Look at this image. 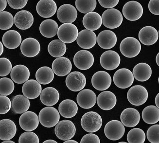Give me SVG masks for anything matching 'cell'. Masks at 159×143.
I'll use <instances>...</instances> for the list:
<instances>
[{"label": "cell", "mask_w": 159, "mask_h": 143, "mask_svg": "<svg viewBox=\"0 0 159 143\" xmlns=\"http://www.w3.org/2000/svg\"><path fill=\"white\" fill-rule=\"evenodd\" d=\"M102 123L101 116L97 112H87L81 119V125L83 130L90 133L98 131L102 127Z\"/></svg>", "instance_id": "cell-1"}, {"label": "cell", "mask_w": 159, "mask_h": 143, "mask_svg": "<svg viewBox=\"0 0 159 143\" xmlns=\"http://www.w3.org/2000/svg\"><path fill=\"white\" fill-rule=\"evenodd\" d=\"M39 118L43 126L48 128L54 127L60 121V112L55 108L47 107L40 111Z\"/></svg>", "instance_id": "cell-2"}, {"label": "cell", "mask_w": 159, "mask_h": 143, "mask_svg": "<svg viewBox=\"0 0 159 143\" xmlns=\"http://www.w3.org/2000/svg\"><path fill=\"white\" fill-rule=\"evenodd\" d=\"M120 50L123 55L132 58L138 56L141 50V45L139 40L134 37H127L121 41Z\"/></svg>", "instance_id": "cell-3"}, {"label": "cell", "mask_w": 159, "mask_h": 143, "mask_svg": "<svg viewBox=\"0 0 159 143\" xmlns=\"http://www.w3.org/2000/svg\"><path fill=\"white\" fill-rule=\"evenodd\" d=\"M55 133L58 139L63 141H67L74 137L76 133L75 124L68 120L58 122L55 128Z\"/></svg>", "instance_id": "cell-4"}, {"label": "cell", "mask_w": 159, "mask_h": 143, "mask_svg": "<svg viewBox=\"0 0 159 143\" xmlns=\"http://www.w3.org/2000/svg\"><path fill=\"white\" fill-rule=\"evenodd\" d=\"M102 19L104 25L109 29H116L119 27L123 20L121 12L115 8L105 10L102 14Z\"/></svg>", "instance_id": "cell-5"}, {"label": "cell", "mask_w": 159, "mask_h": 143, "mask_svg": "<svg viewBox=\"0 0 159 143\" xmlns=\"http://www.w3.org/2000/svg\"><path fill=\"white\" fill-rule=\"evenodd\" d=\"M79 32L76 26L71 23L63 24L57 32L58 38L64 44H71L77 39Z\"/></svg>", "instance_id": "cell-6"}, {"label": "cell", "mask_w": 159, "mask_h": 143, "mask_svg": "<svg viewBox=\"0 0 159 143\" xmlns=\"http://www.w3.org/2000/svg\"><path fill=\"white\" fill-rule=\"evenodd\" d=\"M148 94L147 90L141 85H135L129 89L127 94L129 102L134 106H141L146 103Z\"/></svg>", "instance_id": "cell-7"}, {"label": "cell", "mask_w": 159, "mask_h": 143, "mask_svg": "<svg viewBox=\"0 0 159 143\" xmlns=\"http://www.w3.org/2000/svg\"><path fill=\"white\" fill-rule=\"evenodd\" d=\"M125 132L124 125L122 122L112 120L106 125L104 133L109 139L113 141L119 140L123 136Z\"/></svg>", "instance_id": "cell-8"}, {"label": "cell", "mask_w": 159, "mask_h": 143, "mask_svg": "<svg viewBox=\"0 0 159 143\" xmlns=\"http://www.w3.org/2000/svg\"><path fill=\"white\" fill-rule=\"evenodd\" d=\"M66 85L69 89L73 92L82 91L86 85L85 76L80 72H73L70 73L66 78Z\"/></svg>", "instance_id": "cell-9"}, {"label": "cell", "mask_w": 159, "mask_h": 143, "mask_svg": "<svg viewBox=\"0 0 159 143\" xmlns=\"http://www.w3.org/2000/svg\"><path fill=\"white\" fill-rule=\"evenodd\" d=\"M134 79L133 73L126 68L118 70L113 76L114 84L120 89H127L130 87L134 83Z\"/></svg>", "instance_id": "cell-10"}, {"label": "cell", "mask_w": 159, "mask_h": 143, "mask_svg": "<svg viewBox=\"0 0 159 143\" xmlns=\"http://www.w3.org/2000/svg\"><path fill=\"white\" fill-rule=\"evenodd\" d=\"M94 62L93 55L86 50L79 51L74 56V64L81 70L89 69L93 65Z\"/></svg>", "instance_id": "cell-11"}, {"label": "cell", "mask_w": 159, "mask_h": 143, "mask_svg": "<svg viewBox=\"0 0 159 143\" xmlns=\"http://www.w3.org/2000/svg\"><path fill=\"white\" fill-rule=\"evenodd\" d=\"M124 16L128 20L135 21L141 18L143 15V7L138 2L129 1L123 8Z\"/></svg>", "instance_id": "cell-12"}, {"label": "cell", "mask_w": 159, "mask_h": 143, "mask_svg": "<svg viewBox=\"0 0 159 143\" xmlns=\"http://www.w3.org/2000/svg\"><path fill=\"white\" fill-rule=\"evenodd\" d=\"M121 62L120 56L112 50L103 53L100 58V62L103 68L107 70H113L119 66Z\"/></svg>", "instance_id": "cell-13"}, {"label": "cell", "mask_w": 159, "mask_h": 143, "mask_svg": "<svg viewBox=\"0 0 159 143\" xmlns=\"http://www.w3.org/2000/svg\"><path fill=\"white\" fill-rule=\"evenodd\" d=\"M39 116L31 111L24 113L19 118L20 127L26 131H32L36 130L39 125Z\"/></svg>", "instance_id": "cell-14"}, {"label": "cell", "mask_w": 159, "mask_h": 143, "mask_svg": "<svg viewBox=\"0 0 159 143\" xmlns=\"http://www.w3.org/2000/svg\"><path fill=\"white\" fill-rule=\"evenodd\" d=\"M92 84L94 89L98 91H105L110 88L111 78L109 73L100 71L95 73L92 78Z\"/></svg>", "instance_id": "cell-15"}, {"label": "cell", "mask_w": 159, "mask_h": 143, "mask_svg": "<svg viewBox=\"0 0 159 143\" xmlns=\"http://www.w3.org/2000/svg\"><path fill=\"white\" fill-rule=\"evenodd\" d=\"M57 17L63 24L74 22L77 17V11L75 7L69 4L62 5L57 11Z\"/></svg>", "instance_id": "cell-16"}, {"label": "cell", "mask_w": 159, "mask_h": 143, "mask_svg": "<svg viewBox=\"0 0 159 143\" xmlns=\"http://www.w3.org/2000/svg\"><path fill=\"white\" fill-rule=\"evenodd\" d=\"M76 101L81 108L89 109L93 107L96 104L97 95L91 90H82L77 95Z\"/></svg>", "instance_id": "cell-17"}, {"label": "cell", "mask_w": 159, "mask_h": 143, "mask_svg": "<svg viewBox=\"0 0 159 143\" xmlns=\"http://www.w3.org/2000/svg\"><path fill=\"white\" fill-rule=\"evenodd\" d=\"M98 38L94 32L84 29L79 33L76 39L77 44L84 49H90L95 46Z\"/></svg>", "instance_id": "cell-18"}, {"label": "cell", "mask_w": 159, "mask_h": 143, "mask_svg": "<svg viewBox=\"0 0 159 143\" xmlns=\"http://www.w3.org/2000/svg\"><path fill=\"white\" fill-rule=\"evenodd\" d=\"M20 51L21 53L26 57H35L40 52V44L36 39L28 38L21 43Z\"/></svg>", "instance_id": "cell-19"}, {"label": "cell", "mask_w": 159, "mask_h": 143, "mask_svg": "<svg viewBox=\"0 0 159 143\" xmlns=\"http://www.w3.org/2000/svg\"><path fill=\"white\" fill-rule=\"evenodd\" d=\"M139 40L143 44L150 46L154 44L159 38V33L156 28L151 26H147L140 30Z\"/></svg>", "instance_id": "cell-20"}, {"label": "cell", "mask_w": 159, "mask_h": 143, "mask_svg": "<svg viewBox=\"0 0 159 143\" xmlns=\"http://www.w3.org/2000/svg\"><path fill=\"white\" fill-rule=\"evenodd\" d=\"M121 122L125 126L133 127L139 123L141 119L140 113L136 109L132 108H125L121 113Z\"/></svg>", "instance_id": "cell-21"}, {"label": "cell", "mask_w": 159, "mask_h": 143, "mask_svg": "<svg viewBox=\"0 0 159 143\" xmlns=\"http://www.w3.org/2000/svg\"><path fill=\"white\" fill-rule=\"evenodd\" d=\"M36 10L43 18H50L56 13L57 6L53 0H40L37 3Z\"/></svg>", "instance_id": "cell-22"}, {"label": "cell", "mask_w": 159, "mask_h": 143, "mask_svg": "<svg viewBox=\"0 0 159 143\" xmlns=\"http://www.w3.org/2000/svg\"><path fill=\"white\" fill-rule=\"evenodd\" d=\"M72 64L67 58H58L55 59L52 63V70L54 74L57 76H64L71 72Z\"/></svg>", "instance_id": "cell-23"}, {"label": "cell", "mask_w": 159, "mask_h": 143, "mask_svg": "<svg viewBox=\"0 0 159 143\" xmlns=\"http://www.w3.org/2000/svg\"><path fill=\"white\" fill-rule=\"evenodd\" d=\"M34 23V17L27 10H21L17 13L14 17V24L17 28L25 30L30 28Z\"/></svg>", "instance_id": "cell-24"}, {"label": "cell", "mask_w": 159, "mask_h": 143, "mask_svg": "<svg viewBox=\"0 0 159 143\" xmlns=\"http://www.w3.org/2000/svg\"><path fill=\"white\" fill-rule=\"evenodd\" d=\"M117 39L116 34L112 31L106 30L99 34L98 43L99 46L104 49H110L116 46Z\"/></svg>", "instance_id": "cell-25"}, {"label": "cell", "mask_w": 159, "mask_h": 143, "mask_svg": "<svg viewBox=\"0 0 159 143\" xmlns=\"http://www.w3.org/2000/svg\"><path fill=\"white\" fill-rule=\"evenodd\" d=\"M0 129V139L3 141L12 139L17 132V127L14 122L8 119L1 120Z\"/></svg>", "instance_id": "cell-26"}, {"label": "cell", "mask_w": 159, "mask_h": 143, "mask_svg": "<svg viewBox=\"0 0 159 143\" xmlns=\"http://www.w3.org/2000/svg\"><path fill=\"white\" fill-rule=\"evenodd\" d=\"M97 103L100 108L104 111L111 110L116 106L117 99L116 95L110 91H104L99 95Z\"/></svg>", "instance_id": "cell-27"}, {"label": "cell", "mask_w": 159, "mask_h": 143, "mask_svg": "<svg viewBox=\"0 0 159 143\" xmlns=\"http://www.w3.org/2000/svg\"><path fill=\"white\" fill-rule=\"evenodd\" d=\"M22 92L24 95L27 99H34L41 95L42 92V86L36 80H28L23 85Z\"/></svg>", "instance_id": "cell-28"}, {"label": "cell", "mask_w": 159, "mask_h": 143, "mask_svg": "<svg viewBox=\"0 0 159 143\" xmlns=\"http://www.w3.org/2000/svg\"><path fill=\"white\" fill-rule=\"evenodd\" d=\"M83 25L84 27L88 30H97L102 25V17L95 12L89 13L83 17Z\"/></svg>", "instance_id": "cell-29"}, {"label": "cell", "mask_w": 159, "mask_h": 143, "mask_svg": "<svg viewBox=\"0 0 159 143\" xmlns=\"http://www.w3.org/2000/svg\"><path fill=\"white\" fill-rule=\"evenodd\" d=\"M60 93L53 87L44 89L40 95L41 102L48 107H52L58 102L60 100Z\"/></svg>", "instance_id": "cell-30"}, {"label": "cell", "mask_w": 159, "mask_h": 143, "mask_svg": "<svg viewBox=\"0 0 159 143\" xmlns=\"http://www.w3.org/2000/svg\"><path fill=\"white\" fill-rule=\"evenodd\" d=\"M21 35L16 30H9L2 36V43L5 47L9 49L18 48L21 43Z\"/></svg>", "instance_id": "cell-31"}, {"label": "cell", "mask_w": 159, "mask_h": 143, "mask_svg": "<svg viewBox=\"0 0 159 143\" xmlns=\"http://www.w3.org/2000/svg\"><path fill=\"white\" fill-rule=\"evenodd\" d=\"M30 71L26 66L17 65L13 68L10 76L13 82L17 84H23L28 81L30 77Z\"/></svg>", "instance_id": "cell-32"}, {"label": "cell", "mask_w": 159, "mask_h": 143, "mask_svg": "<svg viewBox=\"0 0 159 143\" xmlns=\"http://www.w3.org/2000/svg\"><path fill=\"white\" fill-rule=\"evenodd\" d=\"M58 111L63 118H71L76 115L78 112V107L74 101L65 99L60 103Z\"/></svg>", "instance_id": "cell-33"}, {"label": "cell", "mask_w": 159, "mask_h": 143, "mask_svg": "<svg viewBox=\"0 0 159 143\" xmlns=\"http://www.w3.org/2000/svg\"><path fill=\"white\" fill-rule=\"evenodd\" d=\"M134 77L139 81H146L149 80L152 75V69L146 63H140L134 66L133 69Z\"/></svg>", "instance_id": "cell-34"}, {"label": "cell", "mask_w": 159, "mask_h": 143, "mask_svg": "<svg viewBox=\"0 0 159 143\" xmlns=\"http://www.w3.org/2000/svg\"><path fill=\"white\" fill-rule=\"evenodd\" d=\"M58 25L57 22L52 19H47L43 21L39 26V31L44 37L52 38L57 34Z\"/></svg>", "instance_id": "cell-35"}, {"label": "cell", "mask_w": 159, "mask_h": 143, "mask_svg": "<svg viewBox=\"0 0 159 143\" xmlns=\"http://www.w3.org/2000/svg\"><path fill=\"white\" fill-rule=\"evenodd\" d=\"M30 103L28 99L24 95H17L12 100V111L14 113L20 114L28 111Z\"/></svg>", "instance_id": "cell-36"}, {"label": "cell", "mask_w": 159, "mask_h": 143, "mask_svg": "<svg viewBox=\"0 0 159 143\" xmlns=\"http://www.w3.org/2000/svg\"><path fill=\"white\" fill-rule=\"evenodd\" d=\"M142 116L147 124H156L159 121V108L154 105L147 106L143 111Z\"/></svg>", "instance_id": "cell-37"}, {"label": "cell", "mask_w": 159, "mask_h": 143, "mask_svg": "<svg viewBox=\"0 0 159 143\" xmlns=\"http://www.w3.org/2000/svg\"><path fill=\"white\" fill-rule=\"evenodd\" d=\"M36 78L40 84L47 85L54 80V72L50 67L47 66L41 67L36 72Z\"/></svg>", "instance_id": "cell-38"}, {"label": "cell", "mask_w": 159, "mask_h": 143, "mask_svg": "<svg viewBox=\"0 0 159 143\" xmlns=\"http://www.w3.org/2000/svg\"><path fill=\"white\" fill-rule=\"evenodd\" d=\"M67 47L64 43L60 39L52 40L48 46V51L54 58L62 57L66 52Z\"/></svg>", "instance_id": "cell-39"}, {"label": "cell", "mask_w": 159, "mask_h": 143, "mask_svg": "<svg viewBox=\"0 0 159 143\" xmlns=\"http://www.w3.org/2000/svg\"><path fill=\"white\" fill-rule=\"evenodd\" d=\"M96 0H76L75 6L80 12L87 14L94 11L97 7Z\"/></svg>", "instance_id": "cell-40"}, {"label": "cell", "mask_w": 159, "mask_h": 143, "mask_svg": "<svg viewBox=\"0 0 159 143\" xmlns=\"http://www.w3.org/2000/svg\"><path fill=\"white\" fill-rule=\"evenodd\" d=\"M146 137L145 132L142 129L134 128L128 133L127 140L129 143H143Z\"/></svg>", "instance_id": "cell-41"}, {"label": "cell", "mask_w": 159, "mask_h": 143, "mask_svg": "<svg viewBox=\"0 0 159 143\" xmlns=\"http://www.w3.org/2000/svg\"><path fill=\"white\" fill-rule=\"evenodd\" d=\"M0 29L7 30L12 27L14 23V18L11 14L7 11L0 13Z\"/></svg>", "instance_id": "cell-42"}, {"label": "cell", "mask_w": 159, "mask_h": 143, "mask_svg": "<svg viewBox=\"0 0 159 143\" xmlns=\"http://www.w3.org/2000/svg\"><path fill=\"white\" fill-rule=\"evenodd\" d=\"M0 85L1 95L7 96L10 95L14 90L13 81L7 77H2L0 79Z\"/></svg>", "instance_id": "cell-43"}, {"label": "cell", "mask_w": 159, "mask_h": 143, "mask_svg": "<svg viewBox=\"0 0 159 143\" xmlns=\"http://www.w3.org/2000/svg\"><path fill=\"white\" fill-rule=\"evenodd\" d=\"M0 76L1 77L6 76L11 72L12 65L9 59L6 58H0Z\"/></svg>", "instance_id": "cell-44"}, {"label": "cell", "mask_w": 159, "mask_h": 143, "mask_svg": "<svg viewBox=\"0 0 159 143\" xmlns=\"http://www.w3.org/2000/svg\"><path fill=\"white\" fill-rule=\"evenodd\" d=\"M147 138L151 143H159V125H154L148 129Z\"/></svg>", "instance_id": "cell-45"}, {"label": "cell", "mask_w": 159, "mask_h": 143, "mask_svg": "<svg viewBox=\"0 0 159 143\" xmlns=\"http://www.w3.org/2000/svg\"><path fill=\"white\" fill-rule=\"evenodd\" d=\"M38 135L32 131H27L21 134L19 139V143H39Z\"/></svg>", "instance_id": "cell-46"}, {"label": "cell", "mask_w": 159, "mask_h": 143, "mask_svg": "<svg viewBox=\"0 0 159 143\" xmlns=\"http://www.w3.org/2000/svg\"><path fill=\"white\" fill-rule=\"evenodd\" d=\"M0 114H4L8 113L12 108V102L8 97L4 95L0 96Z\"/></svg>", "instance_id": "cell-47"}, {"label": "cell", "mask_w": 159, "mask_h": 143, "mask_svg": "<svg viewBox=\"0 0 159 143\" xmlns=\"http://www.w3.org/2000/svg\"><path fill=\"white\" fill-rule=\"evenodd\" d=\"M80 143H100V140L96 134L89 133L82 137Z\"/></svg>", "instance_id": "cell-48"}, {"label": "cell", "mask_w": 159, "mask_h": 143, "mask_svg": "<svg viewBox=\"0 0 159 143\" xmlns=\"http://www.w3.org/2000/svg\"><path fill=\"white\" fill-rule=\"evenodd\" d=\"M27 2V0H8L7 3L11 8L18 10L25 7Z\"/></svg>", "instance_id": "cell-49"}, {"label": "cell", "mask_w": 159, "mask_h": 143, "mask_svg": "<svg viewBox=\"0 0 159 143\" xmlns=\"http://www.w3.org/2000/svg\"><path fill=\"white\" fill-rule=\"evenodd\" d=\"M148 9L150 12L159 15V0H151L148 3Z\"/></svg>", "instance_id": "cell-50"}, {"label": "cell", "mask_w": 159, "mask_h": 143, "mask_svg": "<svg viewBox=\"0 0 159 143\" xmlns=\"http://www.w3.org/2000/svg\"><path fill=\"white\" fill-rule=\"evenodd\" d=\"M100 5L102 7L108 9H111L116 6L119 2V0H99Z\"/></svg>", "instance_id": "cell-51"}, {"label": "cell", "mask_w": 159, "mask_h": 143, "mask_svg": "<svg viewBox=\"0 0 159 143\" xmlns=\"http://www.w3.org/2000/svg\"><path fill=\"white\" fill-rule=\"evenodd\" d=\"M7 3V0H1L0 1V11H1V12H3V10L6 9Z\"/></svg>", "instance_id": "cell-52"}, {"label": "cell", "mask_w": 159, "mask_h": 143, "mask_svg": "<svg viewBox=\"0 0 159 143\" xmlns=\"http://www.w3.org/2000/svg\"><path fill=\"white\" fill-rule=\"evenodd\" d=\"M155 104H156V106L159 108V93L156 95L155 97Z\"/></svg>", "instance_id": "cell-53"}, {"label": "cell", "mask_w": 159, "mask_h": 143, "mask_svg": "<svg viewBox=\"0 0 159 143\" xmlns=\"http://www.w3.org/2000/svg\"><path fill=\"white\" fill-rule=\"evenodd\" d=\"M3 45L2 44V43L1 42H0V55L1 56L2 55V53L3 52Z\"/></svg>", "instance_id": "cell-54"}, {"label": "cell", "mask_w": 159, "mask_h": 143, "mask_svg": "<svg viewBox=\"0 0 159 143\" xmlns=\"http://www.w3.org/2000/svg\"><path fill=\"white\" fill-rule=\"evenodd\" d=\"M43 143H58L55 140H52V139H49V140H46L44 142H43Z\"/></svg>", "instance_id": "cell-55"}, {"label": "cell", "mask_w": 159, "mask_h": 143, "mask_svg": "<svg viewBox=\"0 0 159 143\" xmlns=\"http://www.w3.org/2000/svg\"><path fill=\"white\" fill-rule=\"evenodd\" d=\"M63 143H79L78 142H76L75 140H67L64 142Z\"/></svg>", "instance_id": "cell-56"}, {"label": "cell", "mask_w": 159, "mask_h": 143, "mask_svg": "<svg viewBox=\"0 0 159 143\" xmlns=\"http://www.w3.org/2000/svg\"><path fill=\"white\" fill-rule=\"evenodd\" d=\"M156 63H157V65L159 66V53L157 54V56H156Z\"/></svg>", "instance_id": "cell-57"}, {"label": "cell", "mask_w": 159, "mask_h": 143, "mask_svg": "<svg viewBox=\"0 0 159 143\" xmlns=\"http://www.w3.org/2000/svg\"><path fill=\"white\" fill-rule=\"evenodd\" d=\"M1 143H15L14 142L12 141H10V140H8V141H5L2 142Z\"/></svg>", "instance_id": "cell-58"}, {"label": "cell", "mask_w": 159, "mask_h": 143, "mask_svg": "<svg viewBox=\"0 0 159 143\" xmlns=\"http://www.w3.org/2000/svg\"><path fill=\"white\" fill-rule=\"evenodd\" d=\"M127 143V142H119V143Z\"/></svg>", "instance_id": "cell-59"}, {"label": "cell", "mask_w": 159, "mask_h": 143, "mask_svg": "<svg viewBox=\"0 0 159 143\" xmlns=\"http://www.w3.org/2000/svg\"><path fill=\"white\" fill-rule=\"evenodd\" d=\"M158 82H159V78H158Z\"/></svg>", "instance_id": "cell-60"}, {"label": "cell", "mask_w": 159, "mask_h": 143, "mask_svg": "<svg viewBox=\"0 0 159 143\" xmlns=\"http://www.w3.org/2000/svg\"></svg>", "instance_id": "cell-61"}]
</instances>
